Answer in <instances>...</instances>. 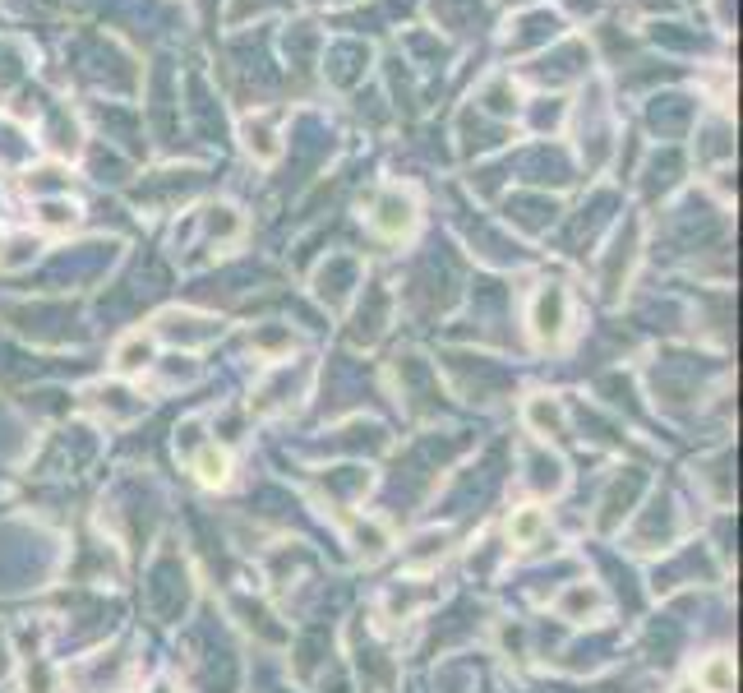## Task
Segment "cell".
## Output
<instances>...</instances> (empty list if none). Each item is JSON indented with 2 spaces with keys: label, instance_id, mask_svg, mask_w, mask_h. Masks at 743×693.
Listing matches in <instances>:
<instances>
[{
  "label": "cell",
  "instance_id": "6da1fadb",
  "mask_svg": "<svg viewBox=\"0 0 743 693\" xmlns=\"http://www.w3.org/2000/svg\"><path fill=\"white\" fill-rule=\"evenodd\" d=\"M541 532H545V513H541V509H517V513H512V522H508L512 545H531Z\"/></svg>",
  "mask_w": 743,
  "mask_h": 693
},
{
  "label": "cell",
  "instance_id": "3957f363",
  "mask_svg": "<svg viewBox=\"0 0 743 693\" xmlns=\"http://www.w3.org/2000/svg\"><path fill=\"white\" fill-rule=\"evenodd\" d=\"M729 684H734L729 657H711V661L702 666V688H707V693H729Z\"/></svg>",
  "mask_w": 743,
  "mask_h": 693
},
{
  "label": "cell",
  "instance_id": "277c9868",
  "mask_svg": "<svg viewBox=\"0 0 743 693\" xmlns=\"http://www.w3.org/2000/svg\"><path fill=\"white\" fill-rule=\"evenodd\" d=\"M675 693H702V688H697V684H679Z\"/></svg>",
  "mask_w": 743,
  "mask_h": 693
},
{
  "label": "cell",
  "instance_id": "7a4b0ae2",
  "mask_svg": "<svg viewBox=\"0 0 743 693\" xmlns=\"http://www.w3.org/2000/svg\"><path fill=\"white\" fill-rule=\"evenodd\" d=\"M194 471H199L203 485H222V481H227V471H232V462H227V453H222V449H203L194 458Z\"/></svg>",
  "mask_w": 743,
  "mask_h": 693
}]
</instances>
